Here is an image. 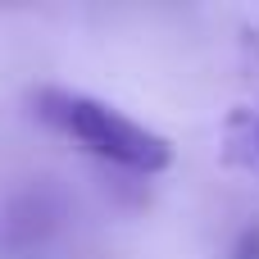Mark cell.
Masks as SVG:
<instances>
[{
  "mask_svg": "<svg viewBox=\"0 0 259 259\" xmlns=\"http://www.w3.org/2000/svg\"><path fill=\"white\" fill-rule=\"evenodd\" d=\"M36 105H41V118L46 123H55L64 137H73L96 159H109V164H118L127 173H164L173 164V146L159 132L141 127L137 118L118 114L105 100H91L82 91H55L50 87V91L36 96Z\"/></svg>",
  "mask_w": 259,
  "mask_h": 259,
  "instance_id": "obj_1",
  "label": "cell"
},
{
  "mask_svg": "<svg viewBox=\"0 0 259 259\" xmlns=\"http://www.w3.org/2000/svg\"><path fill=\"white\" fill-rule=\"evenodd\" d=\"M232 259H259V223H250V228L237 237V246H232Z\"/></svg>",
  "mask_w": 259,
  "mask_h": 259,
  "instance_id": "obj_2",
  "label": "cell"
}]
</instances>
